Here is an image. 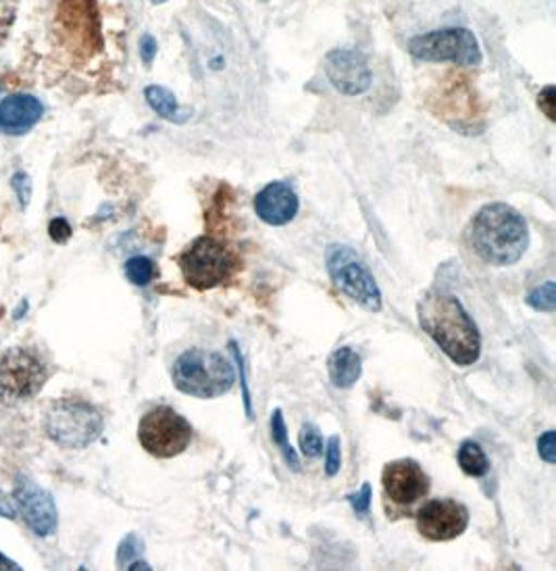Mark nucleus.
<instances>
[{
    "mask_svg": "<svg viewBox=\"0 0 556 571\" xmlns=\"http://www.w3.org/2000/svg\"><path fill=\"white\" fill-rule=\"evenodd\" d=\"M325 265L332 282L342 290L350 301L363 309L382 311V292L369 267L361 257L344 244H332L325 253Z\"/></svg>",
    "mask_w": 556,
    "mask_h": 571,
    "instance_id": "423d86ee",
    "label": "nucleus"
},
{
    "mask_svg": "<svg viewBox=\"0 0 556 571\" xmlns=\"http://www.w3.org/2000/svg\"><path fill=\"white\" fill-rule=\"evenodd\" d=\"M138 440L148 454L171 459L190 447L193 426L171 406H155L138 424Z\"/></svg>",
    "mask_w": 556,
    "mask_h": 571,
    "instance_id": "6e6552de",
    "label": "nucleus"
},
{
    "mask_svg": "<svg viewBox=\"0 0 556 571\" xmlns=\"http://www.w3.org/2000/svg\"><path fill=\"white\" fill-rule=\"evenodd\" d=\"M528 305L533 311H542V313H553L556 309V284L553 280L544 282V284L533 288L532 292L528 294Z\"/></svg>",
    "mask_w": 556,
    "mask_h": 571,
    "instance_id": "412c9836",
    "label": "nucleus"
},
{
    "mask_svg": "<svg viewBox=\"0 0 556 571\" xmlns=\"http://www.w3.org/2000/svg\"><path fill=\"white\" fill-rule=\"evenodd\" d=\"M125 570H152L148 563H145V561H134V563H129Z\"/></svg>",
    "mask_w": 556,
    "mask_h": 571,
    "instance_id": "72a5a7b5",
    "label": "nucleus"
},
{
    "mask_svg": "<svg viewBox=\"0 0 556 571\" xmlns=\"http://www.w3.org/2000/svg\"><path fill=\"white\" fill-rule=\"evenodd\" d=\"M325 75L332 86L346 96L365 95L371 86L367 59L359 50L338 48L325 57Z\"/></svg>",
    "mask_w": 556,
    "mask_h": 571,
    "instance_id": "f8f14e48",
    "label": "nucleus"
},
{
    "mask_svg": "<svg viewBox=\"0 0 556 571\" xmlns=\"http://www.w3.org/2000/svg\"><path fill=\"white\" fill-rule=\"evenodd\" d=\"M173 386L188 397L218 399L232 390L236 374L227 359L215 351L190 349L171 367Z\"/></svg>",
    "mask_w": 556,
    "mask_h": 571,
    "instance_id": "7ed1b4c3",
    "label": "nucleus"
},
{
    "mask_svg": "<svg viewBox=\"0 0 556 571\" xmlns=\"http://www.w3.org/2000/svg\"><path fill=\"white\" fill-rule=\"evenodd\" d=\"M419 326L455 365H473L482 355V336L459 299L446 292H428L419 305Z\"/></svg>",
    "mask_w": 556,
    "mask_h": 571,
    "instance_id": "f257e3e1",
    "label": "nucleus"
},
{
    "mask_svg": "<svg viewBox=\"0 0 556 571\" xmlns=\"http://www.w3.org/2000/svg\"><path fill=\"white\" fill-rule=\"evenodd\" d=\"M49 234L57 244H65L72 239V226L65 217H54L49 223Z\"/></svg>",
    "mask_w": 556,
    "mask_h": 571,
    "instance_id": "cd10ccee",
    "label": "nucleus"
},
{
    "mask_svg": "<svg viewBox=\"0 0 556 571\" xmlns=\"http://www.w3.org/2000/svg\"><path fill=\"white\" fill-rule=\"evenodd\" d=\"M371 499H373L371 484L365 482L361 490H359L357 495H350V497H348V502H350V507H353V511H355L357 515H367L369 509H371Z\"/></svg>",
    "mask_w": 556,
    "mask_h": 571,
    "instance_id": "a878e982",
    "label": "nucleus"
},
{
    "mask_svg": "<svg viewBox=\"0 0 556 571\" xmlns=\"http://www.w3.org/2000/svg\"><path fill=\"white\" fill-rule=\"evenodd\" d=\"M13 499L22 520L36 536L47 538L57 532L59 525L57 505L49 490H45L38 482L27 476L17 477L13 488Z\"/></svg>",
    "mask_w": 556,
    "mask_h": 571,
    "instance_id": "9d476101",
    "label": "nucleus"
},
{
    "mask_svg": "<svg viewBox=\"0 0 556 571\" xmlns=\"http://www.w3.org/2000/svg\"><path fill=\"white\" fill-rule=\"evenodd\" d=\"M382 484L387 499L396 505H412L430 493V477L412 459H398L384 467Z\"/></svg>",
    "mask_w": 556,
    "mask_h": 571,
    "instance_id": "ddd939ff",
    "label": "nucleus"
},
{
    "mask_svg": "<svg viewBox=\"0 0 556 571\" xmlns=\"http://www.w3.org/2000/svg\"><path fill=\"white\" fill-rule=\"evenodd\" d=\"M15 507H13V502L11 500L7 499V495L0 490V518H4V520H15Z\"/></svg>",
    "mask_w": 556,
    "mask_h": 571,
    "instance_id": "2f4dec72",
    "label": "nucleus"
},
{
    "mask_svg": "<svg viewBox=\"0 0 556 571\" xmlns=\"http://www.w3.org/2000/svg\"><path fill=\"white\" fill-rule=\"evenodd\" d=\"M469 525V511L465 505L453 499H435L425 502L417 513V530L432 543L455 540Z\"/></svg>",
    "mask_w": 556,
    "mask_h": 571,
    "instance_id": "9b49d317",
    "label": "nucleus"
},
{
    "mask_svg": "<svg viewBox=\"0 0 556 571\" xmlns=\"http://www.w3.org/2000/svg\"><path fill=\"white\" fill-rule=\"evenodd\" d=\"M538 105H540V111L548 118L551 121H555V105H556V90L555 86H546L540 96H538Z\"/></svg>",
    "mask_w": 556,
    "mask_h": 571,
    "instance_id": "c756f323",
    "label": "nucleus"
},
{
    "mask_svg": "<svg viewBox=\"0 0 556 571\" xmlns=\"http://www.w3.org/2000/svg\"><path fill=\"white\" fill-rule=\"evenodd\" d=\"M157 40L150 36V34H145L143 38H140V57H143V61H145L146 65H150L152 63V59L157 57Z\"/></svg>",
    "mask_w": 556,
    "mask_h": 571,
    "instance_id": "7c9ffc66",
    "label": "nucleus"
},
{
    "mask_svg": "<svg viewBox=\"0 0 556 571\" xmlns=\"http://www.w3.org/2000/svg\"><path fill=\"white\" fill-rule=\"evenodd\" d=\"M42 428L57 447L79 451L97 442L104 429V420L97 406L86 401L59 399L47 409Z\"/></svg>",
    "mask_w": 556,
    "mask_h": 571,
    "instance_id": "20e7f679",
    "label": "nucleus"
},
{
    "mask_svg": "<svg viewBox=\"0 0 556 571\" xmlns=\"http://www.w3.org/2000/svg\"><path fill=\"white\" fill-rule=\"evenodd\" d=\"M459 465L462 474L471 477H482L490 470V461L478 442H462L459 449Z\"/></svg>",
    "mask_w": 556,
    "mask_h": 571,
    "instance_id": "6ab92c4d",
    "label": "nucleus"
},
{
    "mask_svg": "<svg viewBox=\"0 0 556 571\" xmlns=\"http://www.w3.org/2000/svg\"><path fill=\"white\" fill-rule=\"evenodd\" d=\"M469 240L485 263L507 267L526 255L530 246V230L517 209L505 203H492L473 217Z\"/></svg>",
    "mask_w": 556,
    "mask_h": 571,
    "instance_id": "f03ea898",
    "label": "nucleus"
},
{
    "mask_svg": "<svg viewBox=\"0 0 556 571\" xmlns=\"http://www.w3.org/2000/svg\"><path fill=\"white\" fill-rule=\"evenodd\" d=\"M412 57L421 61H450L462 68H478L482 63V48L471 29L446 27L417 36L409 42Z\"/></svg>",
    "mask_w": 556,
    "mask_h": 571,
    "instance_id": "1a4fd4ad",
    "label": "nucleus"
},
{
    "mask_svg": "<svg viewBox=\"0 0 556 571\" xmlns=\"http://www.w3.org/2000/svg\"><path fill=\"white\" fill-rule=\"evenodd\" d=\"M145 96L148 107L159 118L173 121V123H184V121L188 120V113L182 111L177 98L168 88H163V86H148L145 90Z\"/></svg>",
    "mask_w": 556,
    "mask_h": 571,
    "instance_id": "f3484780",
    "label": "nucleus"
},
{
    "mask_svg": "<svg viewBox=\"0 0 556 571\" xmlns=\"http://www.w3.org/2000/svg\"><path fill=\"white\" fill-rule=\"evenodd\" d=\"M143 550H145V540L134 532L127 534L118 548V566L127 568L129 563H134L143 555Z\"/></svg>",
    "mask_w": 556,
    "mask_h": 571,
    "instance_id": "4be33fe9",
    "label": "nucleus"
},
{
    "mask_svg": "<svg viewBox=\"0 0 556 571\" xmlns=\"http://www.w3.org/2000/svg\"><path fill=\"white\" fill-rule=\"evenodd\" d=\"M45 116V105L32 95H11L0 100V132L24 136Z\"/></svg>",
    "mask_w": 556,
    "mask_h": 571,
    "instance_id": "2eb2a0df",
    "label": "nucleus"
},
{
    "mask_svg": "<svg viewBox=\"0 0 556 571\" xmlns=\"http://www.w3.org/2000/svg\"><path fill=\"white\" fill-rule=\"evenodd\" d=\"M538 452H540V457L546 461V463H551V465H555L556 463V432L555 429H548V432H544L542 436H540V440H538Z\"/></svg>",
    "mask_w": 556,
    "mask_h": 571,
    "instance_id": "bb28decb",
    "label": "nucleus"
},
{
    "mask_svg": "<svg viewBox=\"0 0 556 571\" xmlns=\"http://www.w3.org/2000/svg\"><path fill=\"white\" fill-rule=\"evenodd\" d=\"M269 428H271V440L277 445V449L284 454V461L288 463V467L294 470V472H300V459H298L296 451L292 449L291 440H288V429H286L282 409H275L271 413Z\"/></svg>",
    "mask_w": 556,
    "mask_h": 571,
    "instance_id": "a211bd4d",
    "label": "nucleus"
},
{
    "mask_svg": "<svg viewBox=\"0 0 556 571\" xmlns=\"http://www.w3.org/2000/svg\"><path fill=\"white\" fill-rule=\"evenodd\" d=\"M230 349H232V353H234L236 367H238V372H240V384H243L244 392V409H246V415L252 420V401H250V392H248V384H246V367H244L243 353H240V349H238L236 342H230Z\"/></svg>",
    "mask_w": 556,
    "mask_h": 571,
    "instance_id": "393cba45",
    "label": "nucleus"
},
{
    "mask_svg": "<svg viewBox=\"0 0 556 571\" xmlns=\"http://www.w3.org/2000/svg\"><path fill=\"white\" fill-rule=\"evenodd\" d=\"M49 378V363L34 349H9L0 357V403L20 405L38 397Z\"/></svg>",
    "mask_w": 556,
    "mask_h": 571,
    "instance_id": "39448f33",
    "label": "nucleus"
},
{
    "mask_svg": "<svg viewBox=\"0 0 556 571\" xmlns=\"http://www.w3.org/2000/svg\"><path fill=\"white\" fill-rule=\"evenodd\" d=\"M11 184H13V191L17 192V198H20V203H22V207L25 209L29 198H32V180H29V175L24 173V171H20V173L13 175Z\"/></svg>",
    "mask_w": 556,
    "mask_h": 571,
    "instance_id": "c85d7f7f",
    "label": "nucleus"
},
{
    "mask_svg": "<svg viewBox=\"0 0 556 571\" xmlns=\"http://www.w3.org/2000/svg\"><path fill=\"white\" fill-rule=\"evenodd\" d=\"M298 442H300V449L311 457L317 459L321 452H323V438L319 434V429L314 428L313 424H305L300 429V436H298Z\"/></svg>",
    "mask_w": 556,
    "mask_h": 571,
    "instance_id": "5701e85b",
    "label": "nucleus"
},
{
    "mask_svg": "<svg viewBox=\"0 0 556 571\" xmlns=\"http://www.w3.org/2000/svg\"><path fill=\"white\" fill-rule=\"evenodd\" d=\"M255 214L267 226H286L298 214V196L286 182H271L255 196Z\"/></svg>",
    "mask_w": 556,
    "mask_h": 571,
    "instance_id": "4468645a",
    "label": "nucleus"
},
{
    "mask_svg": "<svg viewBox=\"0 0 556 571\" xmlns=\"http://www.w3.org/2000/svg\"><path fill=\"white\" fill-rule=\"evenodd\" d=\"M238 263L234 253L219 240L211 236L194 240L193 244L180 255V269L186 284L196 290H211L225 284Z\"/></svg>",
    "mask_w": 556,
    "mask_h": 571,
    "instance_id": "0eeeda50",
    "label": "nucleus"
},
{
    "mask_svg": "<svg viewBox=\"0 0 556 571\" xmlns=\"http://www.w3.org/2000/svg\"><path fill=\"white\" fill-rule=\"evenodd\" d=\"M125 276L132 284L145 288L155 280L157 265L148 257H132L125 262Z\"/></svg>",
    "mask_w": 556,
    "mask_h": 571,
    "instance_id": "aec40b11",
    "label": "nucleus"
},
{
    "mask_svg": "<svg viewBox=\"0 0 556 571\" xmlns=\"http://www.w3.org/2000/svg\"><path fill=\"white\" fill-rule=\"evenodd\" d=\"M342 467V451H339L338 436H332L328 440V451H325V474L330 477L336 476Z\"/></svg>",
    "mask_w": 556,
    "mask_h": 571,
    "instance_id": "b1692460",
    "label": "nucleus"
},
{
    "mask_svg": "<svg viewBox=\"0 0 556 571\" xmlns=\"http://www.w3.org/2000/svg\"><path fill=\"white\" fill-rule=\"evenodd\" d=\"M328 367H330V380L336 388H353L361 380L363 374V361L348 347L334 351L328 361Z\"/></svg>",
    "mask_w": 556,
    "mask_h": 571,
    "instance_id": "dca6fc26",
    "label": "nucleus"
},
{
    "mask_svg": "<svg viewBox=\"0 0 556 571\" xmlns=\"http://www.w3.org/2000/svg\"><path fill=\"white\" fill-rule=\"evenodd\" d=\"M0 570L2 571H15V570H22L15 561H11L9 557H4L2 552H0Z\"/></svg>",
    "mask_w": 556,
    "mask_h": 571,
    "instance_id": "473e14b6",
    "label": "nucleus"
}]
</instances>
